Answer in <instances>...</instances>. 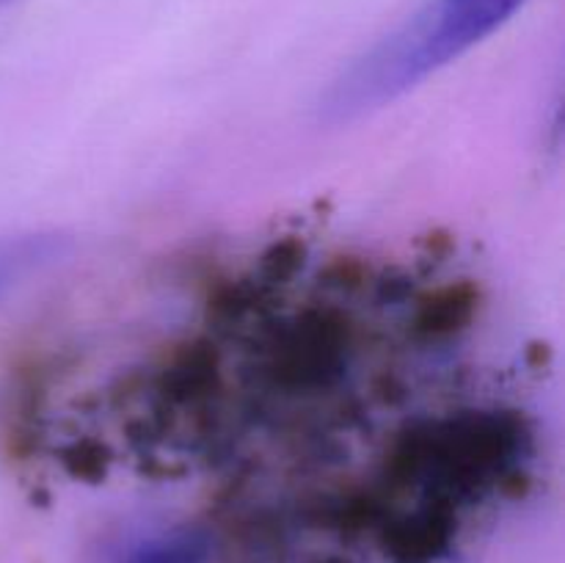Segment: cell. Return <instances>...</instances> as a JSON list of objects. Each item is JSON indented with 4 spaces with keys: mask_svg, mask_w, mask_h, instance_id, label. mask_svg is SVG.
Masks as SVG:
<instances>
[{
    "mask_svg": "<svg viewBox=\"0 0 565 563\" xmlns=\"http://www.w3.org/2000/svg\"><path fill=\"white\" fill-rule=\"evenodd\" d=\"M125 563H213V541L199 528H171L132 546Z\"/></svg>",
    "mask_w": 565,
    "mask_h": 563,
    "instance_id": "7a4b0ae2",
    "label": "cell"
},
{
    "mask_svg": "<svg viewBox=\"0 0 565 563\" xmlns=\"http://www.w3.org/2000/svg\"><path fill=\"white\" fill-rule=\"evenodd\" d=\"M530 0H428L364 50L323 97L329 119H356L403 97L494 36Z\"/></svg>",
    "mask_w": 565,
    "mask_h": 563,
    "instance_id": "6da1fadb",
    "label": "cell"
}]
</instances>
